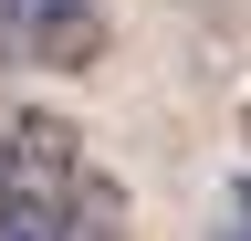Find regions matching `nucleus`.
I'll use <instances>...</instances> for the list:
<instances>
[{"label": "nucleus", "instance_id": "obj_4", "mask_svg": "<svg viewBox=\"0 0 251 241\" xmlns=\"http://www.w3.org/2000/svg\"><path fill=\"white\" fill-rule=\"evenodd\" d=\"M220 241H251V168L230 178V199H220Z\"/></svg>", "mask_w": 251, "mask_h": 241}, {"label": "nucleus", "instance_id": "obj_3", "mask_svg": "<svg viewBox=\"0 0 251 241\" xmlns=\"http://www.w3.org/2000/svg\"><path fill=\"white\" fill-rule=\"evenodd\" d=\"M74 241H126V189L105 168H84V199H74Z\"/></svg>", "mask_w": 251, "mask_h": 241}, {"label": "nucleus", "instance_id": "obj_2", "mask_svg": "<svg viewBox=\"0 0 251 241\" xmlns=\"http://www.w3.org/2000/svg\"><path fill=\"white\" fill-rule=\"evenodd\" d=\"M0 42L42 74H94L105 63V0H0Z\"/></svg>", "mask_w": 251, "mask_h": 241}, {"label": "nucleus", "instance_id": "obj_1", "mask_svg": "<svg viewBox=\"0 0 251 241\" xmlns=\"http://www.w3.org/2000/svg\"><path fill=\"white\" fill-rule=\"evenodd\" d=\"M84 136L74 115L21 105L0 115V241H74V199H84Z\"/></svg>", "mask_w": 251, "mask_h": 241}]
</instances>
